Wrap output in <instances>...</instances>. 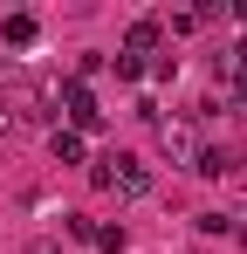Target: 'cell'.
<instances>
[{
  "instance_id": "6da1fadb",
  "label": "cell",
  "mask_w": 247,
  "mask_h": 254,
  "mask_svg": "<svg viewBox=\"0 0 247 254\" xmlns=\"http://www.w3.org/2000/svg\"><path fill=\"white\" fill-rule=\"evenodd\" d=\"M89 186H96V192H130V199H137V192H151V172L137 165L130 151H110V158L89 165Z\"/></svg>"
},
{
  "instance_id": "7a4b0ae2",
  "label": "cell",
  "mask_w": 247,
  "mask_h": 254,
  "mask_svg": "<svg viewBox=\"0 0 247 254\" xmlns=\"http://www.w3.org/2000/svg\"><path fill=\"white\" fill-rule=\"evenodd\" d=\"M62 103H69V124H76V137L82 130H103V110H96V96L82 83H62Z\"/></svg>"
},
{
  "instance_id": "3957f363",
  "label": "cell",
  "mask_w": 247,
  "mask_h": 254,
  "mask_svg": "<svg viewBox=\"0 0 247 254\" xmlns=\"http://www.w3.org/2000/svg\"><path fill=\"white\" fill-rule=\"evenodd\" d=\"M158 42H165V28H158V21H137V28H130V42H124V55H137V62H144Z\"/></svg>"
},
{
  "instance_id": "277c9868",
  "label": "cell",
  "mask_w": 247,
  "mask_h": 254,
  "mask_svg": "<svg viewBox=\"0 0 247 254\" xmlns=\"http://www.w3.org/2000/svg\"><path fill=\"white\" fill-rule=\"evenodd\" d=\"M192 172H199V179H220V172H234V158H227V151H199Z\"/></svg>"
},
{
  "instance_id": "5b68a950",
  "label": "cell",
  "mask_w": 247,
  "mask_h": 254,
  "mask_svg": "<svg viewBox=\"0 0 247 254\" xmlns=\"http://www.w3.org/2000/svg\"><path fill=\"white\" fill-rule=\"evenodd\" d=\"M7 42H14V48L35 42V14H14V21H7Z\"/></svg>"
},
{
  "instance_id": "8992f818",
  "label": "cell",
  "mask_w": 247,
  "mask_h": 254,
  "mask_svg": "<svg viewBox=\"0 0 247 254\" xmlns=\"http://www.w3.org/2000/svg\"><path fill=\"white\" fill-rule=\"evenodd\" d=\"M55 158H62V165L82 158V137H76V130H55Z\"/></svg>"
},
{
  "instance_id": "52a82bcc",
  "label": "cell",
  "mask_w": 247,
  "mask_h": 254,
  "mask_svg": "<svg viewBox=\"0 0 247 254\" xmlns=\"http://www.w3.org/2000/svg\"><path fill=\"white\" fill-rule=\"evenodd\" d=\"M110 69H117L124 83H137V76H144V62H137V55H110Z\"/></svg>"
},
{
  "instance_id": "ba28073f",
  "label": "cell",
  "mask_w": 247,
  "mask_h": 254,
  "mask_svg": "<svg viewBox=\"0 0 247 254\" xmlns=\"http://www.w3.org/2000/svg\"><path fill=\"white\" fill-rule=\"evenodd\" d=\"M96 248H103V254H124V227H96Z\"/></svg>"
},
{
  "instance_id": "9c48e42d",
  "label": "cell",
  "mask_w": 247,
  "mask_h": 254,
  "mask_svg": "<svg viewBox=\"0 0 247 254\" xmlns=\"http://www.w3.org/2000/svg\"><path fill=\"white\" fill-rule=\"evenodd\" d=\"M21 254H62V248H55V241H28Z\"/></svg>"
},
{
  "instance_id": "30bf717a",
  "label": "cell",
  "mask_w": 247,
  "mask_h": 254,
  "mask_svg": "<svg viewBox=\"0 0 247 254\" xmlns=\"http://www.w3.org/2000/svg\"><path fill=\"white\" fill-rule=\"evenodd\" d=\"M241 234H247V227H241Z\"/></svg>"
}]
</instances>
